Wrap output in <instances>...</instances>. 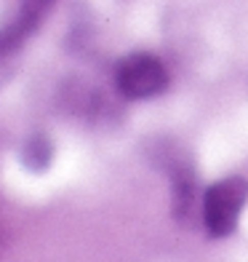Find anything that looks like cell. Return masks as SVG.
Returning a JSON list of instances; mask_svg holds the SVG:
<instances>
[{
	"label": "cell",
	"instance_id": "cell-2",
	"mask_svg": "<svg viewBox=\"0 0 248 262\" xmlns=\"http://www.w3.org/2000/svg\"><path fill=\"white\" fill-rule=\"evenodd\" d=\"M115 89L126 99H152L168 89V70L155 54L136 51L120 59L115 67Z\"/></svg>",
	"mask_w": 248,
	"mask_h": 262
},
{
	"label": "cell",
	"instance_id": "cell-1",
	"mask_svg": "<svg viewBox=\"0 0 248 262\" xmlns=\"http://www.w3.org/2000/svg\"><path fill=\"white\" fill-rule=\"evenodd\" d=\"M248 204V180L245 177H224L203 193V225L214 238H227L235 233L240 214Z\"/></svg>",
	"mask_w": 248,
	"mask_h": 262
},
{
	"label": "cell",
	"instance_id": "cell-3",
	"mask_svg": "<svg viewBox=\"0 0 248 262\" xmlns=\"http://www.w3.org/2000/svg\"><path fill=\"white\" fill-rule=\"evenodd\" d=\"M56 0H21V8L14 21H8V27L14 30L21 40H27L30 35L43 25V19L48 16Z\"/></svg>",
	"mask_w": 248,
	"mask_h": 262
},
{
	"label": "cell",
	"instance_id": "cell-5",
	"mask_svg": "<svg viewBox=\"0 0 248 262\" xmlns=\"http://www.w3.org/2000/svg\"><path fill=\"white\" fill-rule=\"evenodd\" d=\"M3 244H6V225L0 220V249H3Z\"/></svg>",
	"mask_w": 248,
	"mask_h": 262
},
{
	"label": "cell",
	"instance_id": "cell-4",
	"mask_svg": "<svg viewBox=\"0 0 248 262\" xmlns=\"http://www.w3.org/2000/svg\"><path fill=\"white\" fill-rule=\"evenodd\" d=\"M51 161H54V145H51V139L43 137V134H32L24 142V147H21V163H24L30 171L40 174V171H45L51 166Z\"/></svg>",
	"mask_w": 248,
	"mask_h": 262
}]
</instances>
